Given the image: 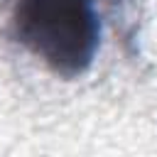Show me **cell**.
Here are the masks:
<instances>
[{
    "instance_id": "cell-1",
    "label": "cell",
    "mask_w": 157,
    "mask_h": 157,
    "mask_svg": "<svg viewBox=\"0 0 157 157\" xmlns=\"http://www.w3.org/2000/svg\"><path fill=\"white\" fill-rule=\"evenodd\" d=\"M12 37L64 78L81 76L101 44L98 0H12Z\"/></svg>"
}]
</instances>
